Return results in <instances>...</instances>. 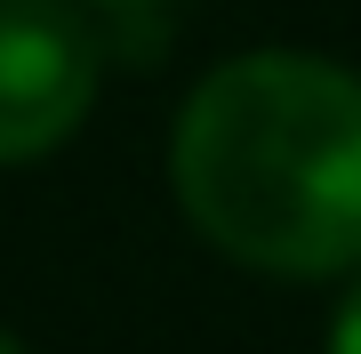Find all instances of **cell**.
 I'll return each instance as SVG.
<instances>
[{
    "label": "cell",
    "mask_w": 361,
    "mask_h": 354,
    "mask_svg": "<svg viewBox=\"0 0 361 354\" xmlns=\"http://www.w3.org/2000/svg\"><path fill=\"white\" fill-rule=\"evenodd\" d=\"M169 185L193 234L249 274L361 266V73L313 49L225 57L169 129Z\"/></svg>",
    "instance_id": "6da1fadb"
},
{
    "label": "cell",
    "mask_w": 361,
    "mask_h": 354,
    "mask_svg": "<svg viewBox=\"0 0 361 354\" xmlns=\"http://www.w3.org/2000/svg\"><path fill=\"white\" fill-rule=\"evenodd\" d=\"M329 354H361V282L345 290V306L329 314Z\"/></svg>",
    "instance_id": "3957f363"
},
{
    "label": "cell",
    "mask_w": 361,
    "mask_h": 354,
    "mask_svg": "<svg viewBox=\"0 0 361 354\" xmlns=\"http://www.w3.org/2000/svg\"><path fill=\"white\" fill-rule=\"evenodd\" d=\"M104 40L73 0H0V170L49 161L97 105Z\"/></svg>",
    "instance_id": "7a4b0ae2"
},
{
    "label": "cell",
    "mask_w": 361,
    "mask_h": 354,
    "mask_svg": "<svg viewBox=\"0 0 361 354\" xmlns=\"http://www.w3.org/2000/svg\"><path fill=\"white\" fill-rule=\"evenodd\" d=\"M0 354H25V338H16V330H0Z\"/></svg>",
    "instance_id": "5b68a950"
},
{
    "label": "cell",
    "mask_w": 361,
    "mask_h": 354,
    "mask_svg": "<svg viewBox=\"0 0 361 354\" xmlns=\"http://www.w3.org/2000/svg\"><path fill=\"white\" fill-rule=\"evenodd\" d=\"M80 8H113V16H145V8H161V0H80Z\"/></svg>",
    "instance_id": "277c9868"
}]
</instances>
